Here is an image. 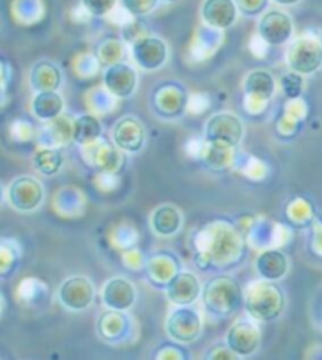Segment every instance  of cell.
<instances>
[{
  "label": "cell",
  "mask_w": 322,
  "mask_h": 360,
  "mask_svg": "<svg viewBox=\"0 0 322 360\" xmlns=\"http://www.w3.org/2000/svg\"><path fill=\"white\" fill-rule=\"evenodd\" d=\"M244 128L238 117L231 113H217L206 124L207 142H217L228 146H236L243 139Z\"/></svg>",
  "instance_id": "4"
},
{
  "label": "cell",
  "mask_w": 322,
  "mask_h": 360,
  "mask_svg": "<svg viewBox=\"0 0 322 360\" xmlns=\"http://www.w3.org/2000/svg\"><path fill=\"white\" fill-rule=\"evenodd\" d=\"M302 85H304V81H302V76L299 72H290V75H286L281 79L283 91L286 93V96L290 98H297L300 95Z\"/></svg>",
  "instance_id": "23"
},
{
  "label": "cell",
  "mask_w": 322,
  "mask_h": 360,
  "mask_svg": "<svg viewBox=\"0 0 322 360\" xmlns=\"http://www.w3.org/2000/svg\"><path fill=\"white\" fill-rule=\"evenodd\" d=\"M167 330L179 343L195 342L201 332L200 316L191 309H179L170 315L167 321Z\"/></svg>",
  "instance_id": "5"
},
{
  "label": "cell",
  "mask_w": 322,
  "mask_h": 360,
  "mask_svg": "<svg viewBox=\"0 0 322 360\" xmlns=\"http://www.w3.org/2000/svg\"><path fill=\"white\" fill-rule=\"evenodd\" d=\"M134 57L145 70H157L167 60V46L159 38H140L134 44Z\"/></svg>",
  "instance_id": "11"
},
{
  "label": "cell",
  "mask_w": 322,
  "mask_h": 360,
  "mask_svg": "<svg viewBox=\"0 0 322 360\" xmlns=\"http://www.w3.org/2000/svg\"><path fill=\"white\" fill-rule=\"evenodd\" d=\"M201 13L211 27L228 29L236 21L238 10L233 0H206Z\"/></svg>",
  "instance_id": "14"
},
{
  "label": "cell",
  "mask_w": 322,
  "mask_h": 360,
  "mask_svg": "<svg viewBox=\"0 0 322 360\" xmlns=\"http://www.w3.org/2000/svg\"><path fill=\"white\" fill-rule=\"evenodd\" d=\"M62 155L57 150L46 148L38 151L35 155V167L43 175H53V173H57L60 167H62Z\"/></svg>",
  "instance_id": "22"
},
{
  "label": "cell",
  "mask_w": 322,
  "mask_h": 360,
  "mask_svg": "<svg viewBox=\"0 0 322 360\" xmlns=\"http://www.w3.org/2000/svg\"><path fill=\"white\" fill-rule=\"evenodd\" d=\"M63 110V99L56 91H39L33 99V112L41 120H56Z\"/></svg>",
  "instance_id": "19"
},
{
  "label": "cell",
  "mask_w": 322,
  "mask_h": 360,
  "mask_svg": "<svg viewBox=\"0 0 322 360\" xmlns=\"http://www.w3.org/2000/svg\"><path fill=\"white\" fill-rule=\"evenodd\" d=\"M95 296V290L89 280L84 277H71L60 286V301L71 310H84Z\"/></svg>",
  "instance_id": "7"
},
{
  "label": "cell",
  "mask_w": 322,
  "mask_h": 360,
  "mask_svg": "<svg viewBox=\"0 0 322 360\" xmlns=\"http://www.w3.org/2000/svg\"><path fill=\"white\" fill-rule=\"evenodd\" d=\"M275 90V82L271 72L258 70L253 71L245 79V91L248 95L259 99H269Z\"/></svg>",
  "instance_id": "20"
},
{
  "label": "cell",
  "mask_w": 322,
  "mask_h": 360,
  "mask_svg": "<svg viewBox=\"0 0 322 360\" xmlns=\"http://www.w3.org/2000/svg\"><path fill=\"white\" fill-rule=\"evenodd\" d=\"M275 2L280 5H294V4H297L299 0H275Z\"/></svg>",
  "instance_id": "26"
},
{
  "label": "cell",
  "mask_w": 322,
  "mask_h": 360,
  "mask_svg": "<svg viewBox=\"0 0 322 360\" xmlns=\"http://www.w3.org/2000/svg\"><path fill=\"white\" fill-rule=\"evenodd\" d=\"M124 8L136 16L148 15L157 5V0H123Z\"/></svg>",
  "instance_id": "25"
},
{
  "label": "cell",
  "mask_w": 322,
  "mask_h": 360,
  "mask_svg": "<svg viewBox=\"0 0 322 360\" xmlns=\"http://www.w3.org/2000/svg\"><path fill=\"white\" fill-rule=\"evenodd\" d=\"M292 33V22L288 15L281 11H269L261 18L259 35L269 44H283Z\"/></svg>",
  "instance_id": "8"
},
{
  "label": "cell",
  "mask_w": 322,
  "mask_h": 360,
  "mask_svg": "<svg viewBox=\"0 0 322 360\" xmlns=\"http://www.w3.org/2000/svg\"><path fill=\"white\" fill-rule=\"evenodd\" d=\"M181 214L179 211L170 205H164L154 211L153 229L160 236H172L179 230Z\"/></svg>",
  "instance_id": "18"
},
{
  "label": "cell",
  "mask_w": 322,
  "mask_h": 360,
  "mask_svg": "<svg viewBox=\"0 0 322 360\" xmlns=\"http://www.w3.org/2000/svg\"><path fill=\"white\" fill-rule=\"evenodd\" d=\"M117 0H82L84 8L95 16H104L110 13Z\"/></svg>",
  "instance_id": "24"
},
{
  "label": "cell",
  "mask_w": 322,
  "mask_h": 360,
  "mask_svg": "<svg viewBox=\"0 0 322 360\" xmlns=\"http://www.w3.org/2000/svg\"><path fill=\"white\" fill-rule=\"evenodd\" d=\"M245 309L259 321H272L285 309V295L271 282L255 283L247 292Z\"/></svg>",
  "instance_id": "1"
},
{
  "label": "cell",
  "mask_w": 322,
  "mask_h": 360,
  "mask_svg": "<svg viewBox=\"0 0 322 360\" xmlns=\"http://www.w3.org/2000/svg\"><path fill=\"white\" fill-rule=\"evenodd\" d=\"M113 140L124 151L136 153L142 150L145 142V129L142 123L134 117L122 118L113 129Z\"/></svg>",
  "instance_id": "9"
},
{
  "label": "cell",
  "mask_w": 322,
  "mask_h": 360,
  "mask_svg": "<svg viewBox=\"0 0 322 360\" xmlns=\"http://www.w3.org/2000/svg\"><path fill=\"white\" fill-rule=\"evenodd\" d=\"M243 291L236 280L228 276L211 278L203 288V302L211 313L220 316H228L238 309Z\"/></svg>",
  "instance_id": "2"
},
{
  "label": "cell",
  "mask_w": 322,
  "mask_h": 360,
  "mask_svg": "<svg viewBox=\"0 0 322 360\" xmlns=\"http://www.w3.org/2000/svg\"><path fill=\"white\" fill-rule=\"evenodd\" d=\"M288 65L299 75H311L322 65V46L316 39L300 38L288 49Z\"/></svg>",
  "instance_id": "3"
},
{
  "label": "cell",
  "mask_w": 322,
  "mask_h": 360,
  "mask_svg": "<svg viewBox=\"0 0 322 360\" xmlns=\"http://www.w3.org/2000/svg\"><path fill=\"white\" fill-rule=\"evenodd\" d=\"M10 202L19 211H32L43 202V188L37 179L21 176L10 188Z\"/></svg>",
  "instance_id": "6"
},
{
  "label": "cell",
  "mask_w": 322,
  "mask_h": 360,
  "mask_svg": "<svg viewBox=\"0 0 322 360\" xmlns=\"http://www.w3.org/2000/svg\"><path fill=\"white\" fill-rule=\"evenodd\" d=\"M104 84L112 95L118 98H127L136 89L137 76L129 65L115 63L107 70Z\"/></svg>",
  "instance_id": "12"
},
{
  "label": "cell",
  "mask_w": 322,
  "mask_h": 360,
  "mask_svg": "<svg viewBox=\"0 0 322 360\" xmlns=\"http://www.w3.org/2000/svg\"><path fill=\"white\" fill-rule=\"evenodd\" d=\"M167 295L172 299V302L178 305L192 304L200 295L198 278L191 272H179L172 277Z\"/></svg>",
  "instance_id": "13"
},
{
  "label": "cell",
  "mask_w": 322,
  "mask_h": 360,
  "mask_svg": "<svg viewBox=\"0 0 322 360\" xmlns=\"http://www.w3.org/2000/svg\"><path fill=\"white\" fill-rule=\"evenodd\" d=\"M104 304L112 310L126 311L131 309L134 301H136V291H134L132 283L124 278H113L105 285L103 291Z\"/></svg>",
  "instance_id": "15"
},
{
  "label": "cell",
  "mask_w": 322,
  "mask_h": 360,
  "mask_svg": "<svg viewBox=\"0 0 322 360\" xmlns=\"http://www.w3.org/2000/svg\"><path fill=\"white\" fill-rule=\"evenodd\" d=\"M259 345V330L252 323L240 321L228 332V346L238 356H248L257 351Z\"/></svg>",
  "instance_id": "10"
},
{
  "label": "cell",
  "mask_w": 322,
  "mask_h": 360,
  "mask_svg": "<svg viewBox=\"0 0 322 360\" xmlns=\"http://www.w3.org/2000/svg\"><path fill=\"white\" fill-rule=\"evenodd\" d=\"M257 269L266 280H278L286 274L288 259L278 250H267L259 255Z\"/></svg>",
  "instance_id": "17"
},
{
  "label": "cell",
  "mask_w": 322,
  "mask_h": 360,
  "mask_svg": "<svg viewBox=\"0 0 322 360\" xmlns=\"http://www.w3.org/2000/svg\"><path fill=\"white\" fill-rule=\"evenodd\" d=\"M30 82L37 91H56L62 82V77H60V71L53 63L38 62L32 70Z\"/></svg>",
  "instance_id": "16"
},
{
  "label": "cell",
  "mask_w": 322,
  "mask_h": 360,
  "mask_svg": "<svg viewBox=\"0 0 322 360\" xmlns=\"http://www.w3.org/2000/svg\"><path fill=\"white\" fill-rule=\"evenodd\" d=\"M72 124H75V128H72V139L80 145H89L95 142L101 134V124L91 115L79 117Z\"/></svg>",
  "instance_id": "21"
}]
</instances>
